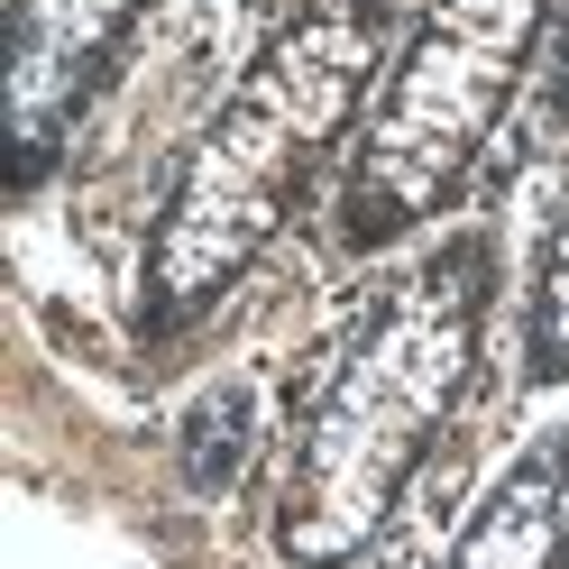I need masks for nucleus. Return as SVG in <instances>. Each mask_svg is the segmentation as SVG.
Segmentation results:
<instances>
[{
    "mask_svg": "<svg viewBox=\"0 0 569 569\" xmlns=\"http://www.w3.org/2000/svg\"><path fill=\"white\" fill-rule=\"evenodd\" d=\"M386 28H396V0H303L230 83L138 258V340L148 349L211 322L230 284L303 211V193L322 184V166L340 157V138L359 129L377 92Z\"/></svg>",
    "mask_w": 569,
    "mask_h": 569,
    "instance_id": "f257e3e1",
    "label": "nucleus"
},
{
    "mask_svg": "<svg viewBox=\"0 0 569 569\" xmlns=\"http://www.w3.org/2000/svg\"><path fill=\"white\" fill-rule=\"evenodd\" d=\"M496 312V230H459L413 258L349 331L331 386L312 396L295 459L276 487V560L284 569H349L396 523L413 469L432 459L441 422L459 413Z\"/></svg>",
    "mask_w": 569,
    "mask_h": 569,
    "instance_id": "f03ea898",
    "label": "nucleus"
},
{
    "mask_svg": "<svg viewBox=\"0 0 569 569\" xmlns=\"http://www.w3.org/2000/svg\"><path fill=\"white\" fill-rule=\"evenodd\" d=\"M551 19H560V0H432L422 10L396 74L377 83L368 129L340 174V202H331L340 258H386L469 193V174L487 157L496 120L515 111Z\"/></svg>",
    "mask_w": 569,
    "mask_h": 569,
    "instance_id": "7ed1b4c3",
    "label": "nucleus"
},
{
    "mask_svg": "<svg viewBox=\"0 0 569 569\" xmlns=\"http://www.w3.org/2000/svg\"><path fill=\"white\" fill-rule=\"evenodd\" d=\"M148 0H10V74H0V129H10V184L28 193L74 138L83 101L101 92L120 38Z\"/></svg>",
    "mask_w": 569,
    "mask_h": 569,
    "instance_id": "20e7f679",
    "label": "nucleus"
},
{
    "mask_svg": "<svg viewBox=\"0 0 569 569\" xmlns=\"http://www.w3.org/2000/svg\"><path fill=\"white\" fill-rule=\"evenodd\" d=\"M441 569H569V422L542 432L506 478L478 496Z\"/></svg>",
    "mask_w": 569,
    "mask_h": 569,
    "instance_id": "39448f33",
    "label": "nucleus"
},
{
    "mask_svg": "<svg viewBox=\"0 0 569 569\" xmlns=\"http://www.w3.org/2000/svg\"><path fill=\"white\" fill-rule=\"evenodd\" d=\"M523 386L551 396L569 386V202L542 239V267H532V303H523Z\"/></svg>",
    "mask_w": 569,
    "mask_h": 569,
    "instance_id": "423d86ee",
    "label": "nucleus"
},
{
    "mask_svg": "<svg viewBox=\"0 0 569 569\" xmlns=\"http://www.w3.org/2000/svg\"><path fill=\"white\" fill-rule=\"evenodd\" d=\"M542 120L569 129V0H560V38H551V64H542Z\"/></svg>",
    "mask_w": 569,
    "mask_h": 569,
    "instance_id": "0eeeda50",
    "label": "nucleus"
}]
</instances>
